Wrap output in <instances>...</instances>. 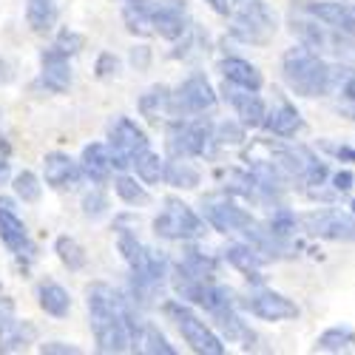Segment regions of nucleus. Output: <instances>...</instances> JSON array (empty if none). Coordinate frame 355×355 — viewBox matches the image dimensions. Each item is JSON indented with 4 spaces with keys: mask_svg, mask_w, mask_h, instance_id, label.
Segmentation results:
<instances>
[{
    "mask_svg": "<svg viewBox=\"0 0 355 355\" xmlns=\"http://www.w3.org/2000/svg\"><path fill=\"white\" fill-rule=\"evenodd\" d=\"M35 299H37V307L51 318H69V313H71V293L54 279L37 282Z\"/></svg>",
    "mask_w": 355,
    "mask_h": 355,
    "instance_id": "nucleus-27",
    "label": "nucleus"
},
{
    "mask_svg": "<svg viewBox=\"0 0 355 355\" xmlns=\"http://www.w3.org/2000/svg\"><path fill=\"white\" fill-rule=\"evenodd\" d=\"M151 6H154V0H123V23H125L128 35H134V37H154Z\"/></svg>",
    "mask_w": 355,
    "mask_h": 355,
    "instance_id": "nucleus-30",
    "label": "nucleus"
},
{
    "mask_svg": "<svg viewBox=\"0 0 355 355\" xmlns=\"http://www.w3.org/2000/svg\"><path fill=\"white\" fill-rule=\"evenodd\" d=\"M248 137V128L239 123V120H225V123H216V139L222 148H236L242 145Z\"/></svg>",
    "mask_w": 355,
    "mask_h": 355,
    "instance_id": "nucleus-43",
    "label": "nucleus"
},
{
    "mask_svg": "<svg viewBox=\"0 0 355 355\" xmlns=\"http://www.w3.org/2000/svg\"><path fill=\"white\" fill-rule=\"evenodd\" d=\"M80 168L85 182L92 185H108L114 180V165L108 157V145L105 142H88L80 151Z\"/></svg>",
    "mask_w": 355,
    "mask_h": 355,
    "instance_id": "nucleus-24",
    "label": "nucleus"
},
{
    "mask_svg": "<svg viewBox=\"0 0 355 355\" xmlns=\"http://www.w3.org/2000/svg\"><path fill=\"white\" fill-rule=\"evenodd\" d=\"M74 83L71 57L60 51L54 43L40 51V74L35 80V92L40 94H66Z\"/></svg>",
    "mask_w": 355,
    "mask_h": 355,
    "instance_id": "nucleus-15",
    "label": "nucleus"
},
{
    "mask_svg": "<svg viewBox=\"0 0 355 355\" xmlns=\"http://www.w3.org/2000/svg\"><path fill=\"white\" fill-rule=\"evenodd\" d=\"M355 349V327L349 324H333L313 341V352H349Z\"/></svg>",
    "mask_w": 355,
    "mask_h": 355,
    "instance_id": "nucleus-33",
    "label": "nucleus"
},
{
    "mask_svg": "<svg viewBox=\"0 0 355 355\" xmlns=\"http://www.w3.org/2000/svg\"><path fill=\"white\" fill-rule=\"evenodd\" d=\"M222 261H227L233 270L245 273L248 282H253V284H264V279H261V268L268 264V259H264L248 239L225 245V248H222Z\"/></svg>",
    "mask_w": 355,
    "mask_h": 355,
    "instance_id": "nucleus-22",
    "label": "nucleus"
},
{
    "mask_svg": "<svg viewBox=\"0 0 355 355\" xmlns=\"http://www.w3.org/2000/svg\"><path fill=\"white\" fill-rule=\"evenodd\" d=\"M151 26L154 37L176 43L193 28V15L188 0H154L151 6Z\"/></svg>",
    "mask_w": 355,
    "mask_h": 355,
    "instance_id": "nucleus-14",
    "label": "nucleus"
},
{
    "mask_svg": "<svg viewBox=\"0 0 355 355\" xmlns=\"http://www.w3.org/2000/svg\"><path fill=\"white\" fill-rule=\"evenodd\" d=\"M85 182L80 159H74L66 151H49L43 157V185H49L57 193L77 191Z\"/></svg>",
    "mask_w": 355,
    "mask_h": 355,
    "instance_id": "nucleus-17",
    "label": "nucleus"
},
{
    "mask_svg": "<svg viewBox=\"0 0 355 355\" xmlns=\"http://www.w3.org/2000/svg\"><path fill=\"white\" fill-rule=\"evenodd\" d=\"M219 105V92L205 71L188 74L173 88V116H199L211 114Z\"/></svg>",
    "mask_w": 355,
    "mask_h": 355,
    "instance_id": "nucleus-12",
    "label": "nucleus"
},
{
    "mask_svg": "<svg viewBox=\"0 0 355 355\" xmlns=\"http://www.w3.org/2000/svg\"><path fill=\"white\" fill-rule=\"evenodd\" d=\"M261 128L276 139H295L304 131V116L290 100H279L273 108H268V114H264Z\"/></svg>",
    "mask_w": 355,
    "mask_h": 355,
    "instance_id": "nucleus-20",
    "label": "nucleus"
},
{
    "mask_svg": "<svg viewBox=\"0 0 355 355\" xmlns=\"http://www.w3.org/2000/svg\"><path fill=\"white\" fill-rule=\"evenodd\" d=\"M216 182L219 191L242 199V202H253L261 205V193H259V182L250 168H219L216 171Z\"/></svg>",
    "mask_w": 355,
    "mask_h": 355,
    "instance_id": "nucleus-23",
    "label": "nucleus"
},
{
    "mask_svg": "<svg viewBox=\"0 0 355 355\" xmlns=\"http://www.w3.org/2000/svg\"><path fill=\"white\" fill-rule=\"evenodd\" d=\"M330 97H336V111L344 116V120L355 123V69L352 66L338 63L336 88H333Z\"/></svg>",
    "mask_w": 355,
    "mask_h": 355,
    "instance_id": "nucleus-31",
    "label": "nucleus"
},
{
    "mask_svg": "<svg viewBox=\"0 0 355 355\" xmlns=\"http://www.w3.org/2000/svg\"><path fill=\"white\" fill-rule=\"evenodd\" d=\"M111 185H114L116 199H120L123 205H128V208H145V205H151V191H148V185L139 180L134 171L114 173Z\"/></svg>",
    "mask_w": 355,
    "mask_h": 355,
    "instance_id": "nucleus-29",
    "label": "nucleus"
},
{
    "mask_svg": "<svg viewBox=\"0 0 355 355\" xmlns=\"http://www.w3.org/2000/svg\"><path fill=\"white\" fill-rule=\"evenodd\" d=\"M162 185L173 191H196L202 185V171L188 157H165Z\"/></svg>",
    "mask_w": 355,
    "mask_h": 355,
    "instance_id": "nucleus-28",
    "label": "nucleus"
},
{
    "mask_svg": "<svg viewBox=\"0 0 355 355\" xmlns=\"http://www.w3.org/2000/svg\"><path fill=\"white\" fill-rule=\"evenodd\" d=\"M54 256L69 273H80V270H85V264H88V253L74 236H57L54 239Z\"/></svg>",
    "mask_w": 355,
    "mask_h": 355,
    "instance_id": "nucleus-34",
    "label": "nucleus"
},
{
    "mask_svg": "<svg viewBox=\"0 0 355 355\" xmlns=\"http://www.w3.org/2000/svg\"><path fill=\"white\" fill-rule=\"evenodd\" d=\"M159 310H162V315L176 327V333L182 336V341L188 344L191 352H196V355H225L227 352V344L214 330V324L205 321L196 313V307L188 304V302H182L180 295H176V299H165L159 304Z\"/></svg>",
    "mask_w": 355,
    "mask_h": 355,
    "instance_id": "nucleus-4",
    "label": "nucleus"
},
{
    "mask_svg": "<svg viewBox=\"0 0 355 355\" xmlns=\"http://www.w3.org/2000/svg\"><path fill=\"white\" fill-rule=\"evenodd\" d=\"M293 9L355 37V3H347V0H293Z\"/></svg>",
    "mask_w": 355,
    "mask_h": 355,
    "instance_id": "nucleus-16",
    "label": "nucleus"
},
{
    "mask_svg": "<svg viewBox=\"0 0 355 355\" xmlns=\"http://www.w3.org/2000/svg\"><path fill=\"white\" fill-rule=\"evenodd\" d=\"M85 307L97 352H139L145 318L139 307L125 295V290H116L108 282H92L85 287Z\"/></svg>",
    "mask_w": 355,
    "mask_h": 355,
    "instance_id": "nucleus-1",
    "label": "nucleus"
},
{
    "mask_svg": "<svg viewBox=\"0 0 355 355\" xmlns=\"http://www.w3.org/2000/svg\"><path fill=\"white\" fill-rule=\"evenodd\" d=\"M54 46L60 51H66L69 57H77L85 49V37L77 32V28H71V26H60L54 32Z\"/></svg>",
    "mask_w": 355,
    "mask_h": 355,
    "instance_id": "nucleus-42",
    "label": "nucleus"
},
{
    "mask_svg": "<svg viewBox=\"0 0 355 355\" xmlns=\"http://www.w3.org/2000/svg\"><path fill=\"white\" fill-rule=\"evenodd\" d=\"M80 211L88 222H100L111 214V199L103 191V185H92L83 196H80Z\"/></svg>",
    "mask_w": 355,
    "mask_h": 355,
    "instance_id": "nucleus-36",
    "label": "nucleus"
},
{
    "mask_svg": "<svg viewBox=\"0 0 355 355\" xmlns=\"http://www.w3.org/2000/svg\"><path fill=\"white\" fill-rule=\"evenodd\" d=\"M60 20L57 0H26V23L35 35H51Z\"/></svg>",
    "mask_w": 355,
    "mask_h": 355,
    "instance_id": "nucleus-32",
    "label": "nucleus"
},
{
    "mask_svg": "<svg viewBox=\"0 0 355 355\" xmlns=\"http://www.w3.org/2000/svg\"><path fill=\"white\" fill-rule=\"evenodd\" d=\"M279 32L276 12L264 0H242L230 12L227 37L242 46H268Z\"/></svg>",
    "mask_w": 355,
    "mask_h": 355,
    "instance_id": "nucleus-7",
    "label": "nucleus"
},
{
    "mask_svg": "<svg viewBox=\"0 0 355 355\" xmlns=\"http://www.w3.org/2000/svg\"><path fill=\"white\" fill-rule=\"evenodd\" d=\"M0 293H3V287H0Z\"/></svg>",
    "mask_w": 355,
    "mask_h": 355,
    "instance_id": "nucleus-53",
    "label": "nucleus"
},
{
    "mask_svg": "<svg viewBox=\"0 0 355 355\" xmlns=\"http://www.w3.org/2000/svg\"><path fill=\"white\" fill-rule=\"evenodd\" d=\"M0 242L3 248L9 250L15 268L28 276L37 261V245L32 239V233H28L26 222L20 219L17 214V205L12 196H0Z\"/></svg>",
    "mask_w": 355,
    "mask_h": 355,
    "instance_id": "nucleus-8",
    "label": "nucleus"
},
{
    "mask_svg": "<svg viewBox=\"0 0 355 355\" xmlns=\"http://www.w3.org/2000/svg\"><path fill=\"white\" fill-rule=\"evenodd\" d=\"M128 63H131V69H137V71H148V69H151V63H154V49H151V46H145V43L131 46V51H128Z\"/></svg>",
    "mask_w": 355,
    "mask_h": 355,
    "instance_id": "nucleus-44",
    "label": "nucleus"
},
{
    "mask_svg": "<svg viewBox=\"0 0 355 355\" xmlns=\"http://www.w3.org/2000/svg\"><path fill=\"white\" fill-rule=\"evenodd\" d=\"M123 74V60L116 57L114 51H100L97 60H94V77L103 83H111Z\"/></svg>",
    "mask_w": 355,
    "mask_h": 355,
    "instance_id": "nucleus-41",
    "label": "nucleus"
},
{
    "mask_svg": "<svg viewBox=\"0 0 355 355\" xmlns=\"http://www.w3.org/2000/svg\"><path fill=\"white\" fill-rule=\"evenodd\" d=\"M211 6V12H216L219 17H230V12L239 6V0H205Z\"/></svg>",
    "mask_w": 355,
    "mask_h": 355,
    "instance_id": "nucleus-48",
    "label": "nucleus"
},
{
    "mask_svg": "<svg viewBox=\"0 0 355 355\" xmlns=\"http://www.w3.org/2000/svg\"><path fill=\"white\" fill-rule=\"evenodd\" d=\"M0 154H6V157H12V142L0 134Z\"/></svg>",
    "mask_w": 355,
    "mask_h": 355,
    "instance_id": "nucleus-52",
    "label": "nucleus"
},
{
    "mask_svg": "<svg viewBox=\"0 0 355 355\" xmlns=\"http://www.w3.org/2000/svg\"><path fill=\"white\" fill-rule=\"evenodd\" d=\"M239 3H242V0H239Z\"/></svg>",
    "mask_w": 355,
    "mask_h": 355,
    "instance_id": "nucleus-54",
    "label": "nucleus"
},
{
    "mask_svg": "<svg viewBox=\"0 0 355 355\" xmlns=\"http://www.w3.org/2000/svg\"><path fill=\"white\" fill-rule=\"evenodd\" d=\"M137 111L148 125H165L171 116H173V88L165 83H154L148 85L145 92L137 97Z\"/></svg>",
    "mask_w": 355,
    "mask_h": 355,
    "instance_id": "nucleus-19",
    "label": "nucleus"
},
{
    "mask_svg": "<svg viewBox=\"0 0 355 355\" xmlns=\"http://www.w3.org/2000/svg\"><path fill=\"white\" fill-rule=\"evenodd\" d=\"M222 100L233 108L236 120H239L245 128H261L264 123V114H268V103L259 92H248V88H236L230 83L222 80V88H219Z\"/></svg>",
    "mask_w": 355,
    "mask_h": 355,
    "instance_id": "nucleus-18",
    "label": "nucleus"
},
{
    "mask_svg": "<svg viewBox=\"0 0 355 355\" xmlns=\"http://www.w3.org/2000/svg\"><path fill=\"white\" fill-rule=\"evenodd\" d=\"M211 324H214V330L225 338V344H242L245 349H250L253 341H256V333L250 330V324L242 318V310L239 307L214 313L211 315Z\"/></svg>",
    "mask_w": 355,
    "mask_h": 355,
    "instance_id": "nucleus-26",
    "label": "nucleus"
},
{
    "mask_svg": "<svg viewBox=\"0 0 355 355\" xmlns=\"http://www.w3.org/2000/svg\"><path fill=\"white\" fill-rule=\"evenodd\" d=\"M37 344V324L28 318L12 315L3 327H0V355L26 352Z\"/></svg>",
    "mask_w": 355,
    "mask_h": 355,
    "instance_id": "nucleus-25",
    "label": "nucleus"
},
{
    "mask_svg": "<svg viewBox=\"0 0 355 355\" xmlns=\"http://www.w3.org/2000/svg\"><path fill=\"white\" fill-rule=\"evenodd\" d=\"M216 71L225 83H230L236 88H248V92H261L264 88V74L259 71V66L245 60V57H239V54L219 57Z\"/></svg>",
    "mask_w": 355,
    "mask_h": 355,
    "instance_id": "nucleus-21",
    "label": "nucleus"
},
{
    "mask_svg": "<svg viewBox=\"0 0 355 355\" xmlns=\"http://www.w3.org/2000/svg\"><path fill=\"white\" fill-rule=\"evenodd\" d=\"M264 225H268L276 236L290 239V236H295V230H299V216H295L290 208H284V205H273V214L268 216Z\"/></svg>",
    "mask_w": 355,
    "mask_h": 355,
    "instance_id": "nucleus-40",
    "label": "nucleus"
},
{
    "mask_svg": "<svg viewBox=\"0 0 355 355\" xmlns=\"http://www.w3.org/2000/svg\"><path fill=\"white\" fill-rule=\"evenodd\" d=\"M12 191H15V199L17 202L35 205L43 196V180H40L35 171H20V173L12 176Z\"/></svg>",
    "mask_w": 355,
    "mask_h": 355,
    "instance_id": "nucleus-38",
    "label": "nucleus"
},
{
    "mask_svg": "<svg viewBox=\"0 0 355 355\" xmlns=\"http://www.w3.org/2000/svg\"><path fill=\"white\" fill-rule=\"evenodd\" d=\"M12 182V162L6 154H0V188Z\"/></svg>",
    "mask_w": 355,
    "mask_h": 355,
    "instance_id": "nucleus-50",
    "label": "nucleus"
},
{
    "mask_svg": "<svg viewBox=\"0 0 355 355\" xmlns=\"http://www.w3.org/2000/svg\"><path fill=\"white\" fill-rule=\"evenodd\" d=\"M239 310L259 318V321H270V324H279V321H293L299 318L302 310L295 304L290 295L273 290V287H264V284H253L250 293L245 299H239Z\"/></svg>",
    "mask_w": 355,
    "mask_h": 355,
    "instance_id": "nucleus-11",
    "label": "nucleus"
},
{
    "mask_svg": "<svg viewBox=\"0 0 355 355\" xmlns=\"http://www.w3.org/2000/svg\"><path fill=\"white\" fill-rule=\"evenodd\" d=\"M318 148H321L324 154H330L333 159H341V162H355V148H349V145H338V142L324 139V142H318Z\"/></svg>",
    "mask_w": 355,
    "mask_h": 355,
    "instance_id": "nucleus-45",
    "label": "nucleus"
},
{
    "mask_svg": "<svg viewBox=\"0 0 355 355\" xmlns=\"http://www.w3.org/2000/svg\"><path fill=\"white\" fill-rule=\"evenodd\" d=\"M165 128V151L168 157L188 159H216L222 145L216 139V123L211 116H171Z\"/></svg>",
    "mask_w": 355,
    "mask_h": 355,
    "instance_id": "nucleus-3",
    "label": "nucleus"
},
{
    "mask_svg": "<svg viewBox=\"0 0 355 355\" xmlns=\"http://www.w3.org/2000/svg\"><path fill=\"white\" fill-rule=\"evenodd\" d=\"M352 182H355V176H352V171H347V168L330 176V185H333V193H349Z\"/></svg>",
    "mask_w": 355,
    "mask_h": 355,
    "instance_id": "nucleus-47",
    "label": "nucleus"
},
{
    "mask_svg": "<svg viewBox=\"0 0 355 355\" xmlns=\"http://www.w3.org/2000/svg\"><path fill=\"white\" fill-rule=\"evenodd\" d=\"M151 230L162 242L185 245V242H202L205 233H208V222H205L202 214L193 211L191 205L182 202L180 196H165L162 208L151 219Z\"/></svg>",
    "mask_w": 355,
    "mask_h": 355,
    "instance_id": "nucleus-6",
    "label": "nucleus"
},
{
    "mask_svg": "<svg viewBox=\"0 0 355 355\" xmlns=\"http://www.w3.org/2000/svg\"><path fill=\"white\" fill-rule=\"evenodd\" d=\"M290 32L302 46L330 57V60H341V63H355V37L344 35L338 28L324 26L321 20L293 9L290 6Z\"/></svg>",
    "mask_w": 355,
    "mask_h": 355,
    "instance_id": "nucleus-5",
    "label": "nucleus"
},
{
    "mask_svg": "<svg viewBox=\"0 0 355 355\" xmlns=\"http://www.w3.org/2000/svg\"><path fill=\"white\" fill-rule=\"evenodd\" d=\"M105 145H108L114 173H120V171H131L134 159L151 148V137H148V131L137 120L120 114V116H114L111 125H108Z\"/></svg>",
    "mask_w": 355,
    "mask_h": 355,
    "instance_id": "nucleus-9",
    "label": "nucleus"
},
{
    "mask_svg": "<svg viewBox=\"0 0 355 355\" xmlns=\"http://www.w3.org/2000/svg\"><path fill=\"white\" fill-rule=\"evenodd\" d=\"M202 219L208 222L211 230L216 233H225V236H233V233H245L256 216L242 205V199H236L225 191H216V193H208V196H202V208H199Z\"/></svg>",
    "mask_w": 355,
    "mask_h": 355,
    "instance_id": "nucleus-10",
    "label": "nucleus"
},
{
    "mask_svg": "<svg viewBox=\"0 0 355 355\" xmlns=\"http://www.w3.org/2000/svg\"><path fill=\"white\" fill-rule=\"evenodd\" d=\"M37 352L40 355H80L83 349L74 344H66V341H43V344H37Z\"/></svg>",
    "mask_w": 355,
    "mask_h": 355,
    "instance_id": "nucleus-46",
    "label": "nucleus"
},
{
    "mask_svg": "<svg viewBox=\"0 0 355 355\" xmlns=\"http://www.w3.org/2000/svg\"><path fill=\"white\" fill-rule=\"evenodd\" d=\"M299 230L324 242H355V214L338 208H313L299 216Z\"/></svg>",
    "mask_w": 355,
    "mask_h": 355,
    "instance_id": "nucleus-13",
    "label": "nucleus"
},
{
    "mask_svg": "<svg viewBox=\"0 0 355 355\" xmlns=\"http://www.w3.org/2000/svg\"><path fill=\"white\" fill-rule=\"evenodd\" d=\"M199 54H208V37H205L199 28H196V23H193L191 32L173 43V49H171V60H182V63H188V60H193V57H199Z\"/></svg>",
    "mask_w": 355,
    "mask_h": 355,
    "instance_id": "nucleus-37",
    "label": "nucleus"
},
{
    "mask_svg": "<svg viewBox=\"0 0 355 355\" xmlns=\"http://www.w3.org/2000/svg\"><path fill=\"white\" fill-rule=\"evenodd\" d=\"M338 63L341 60H330V57L299 43L282 54V80L295 97L304 100L330 97L336 88Z\"/></svg>",
    "mask_w": 355,
    "mask_h": 355,
    "instance_id": "nucleus-2",
    "label": "nucleus"
},
{
    "mask_svg": "<svg viewBox=\"0 0 355 355\" xmlns=\"http://www.w3.org/2000/svg\"><path fill=\"white\" fill-rule=\"evenodd\" d=\"M15 310H17V304H15V299H9V295H3L0 293V327L15 315Z\"/></svg>",
    "mask_w": 355,
    "mask_h": 355,
    "instance_id": "nucleus-49",
    "label": "nucleus"
},
{
    "mask_svg": "<svg viewBox=\"0 0 355 355\" xmlns=\"http://www.w3.org/2000/svg\"><path fill=\"white\" fill-rule=\"evenodd\" d=\"M15 80V66L6 60V57H0V85H6Z\"/></svg>",
    "mask_w": 355,
    "mask_h": 355,
    "instance_id": "nucleus-51",
    "label": "nucleus"
},
{
    "mask_svg": "<svg viewBox=\"0 0 355 355\" xmlns=\"http://www.w3.org/2000/svg\"><path fill=\"white\" fill-rule=\"evenodd\" d=\"M139 352H148V355H176V347L168 341V336L157 327L154 321H145L142 341H139Z\"/></svg>",
    "mask_w": 355,
    "mask_h": 355,
    "instance_id": "nucleus-39",
    "label": "nucleus"
},
{
    "mask_svg": "<svg viewBox=\"0 0 355 355\" xmlns=\"http://www.w3.org/2000/svg\"><path fill=\"white\" fill-rule=\"evenodd\" d=\"M131 171L139 176V180L151 188V185H162V173H165V157H159L154 148H148V151H142L137 159H134V165H131Z\"/></svg>",
    "mask_w": 355,
    "mask_h": 355,
    "instance_id": "nucleus-35",
    "label": "nucleus"
}]
</instances>
